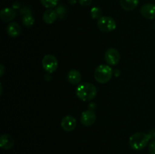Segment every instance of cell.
Instances as JSON below:
<instances>
[{
    "instance_id": "6da1fadb",
    "label": "cell",
    "mask_w": 155,
    "mask_h": 154,
    "mask_svg": "<svg viewBox=\"0 0 155 154\" xmlns=\"http://www.w3.org/2000/svg\"><path fill=\"white\" fill-rule=\"evenodd\" d=\"M76 95L79 99L83 101H92L96 97L97 88L91 83H82L77 88Z\"/></svg>"
},
{
    "instance_id": "7a4b0ae2",
    "label": "cell",
    "mask_w": 155,
    "mask_h": 154,
    "mask_svg": "<svg viewBox=\"0 0 155 154\" xmlns=\"http://www.w3.org/2000/svg\"><path fill=\"white\" fill-rule=\"evenodd\" d=\"M150 134L144 132H136L130 136L129 143L130 147L135 150L143 149L148 145V142L151 140Z\"/></svg>"
},
{
    "instance_id": "3957f363",
    "label": "cell",
    "mask_w": 155,
    "mask_h": 154,
    "mask_svg": "<svg viewBox=\"0 0 155 154\" xmlns=\"http://www.w3.org/2000/svg\"><path fill=\"white\" fill-rule=\"evenodd\" d=\"M112 75H113V70L107 65H99L95 69L94 72L95 79L101 84L108 82L112 78Z\"/></svg>"
},
{
    "instance_id": "277c9868",
    "label": "cell",
    "mask_w": 155,
    "mask_h": 154,
    "mask_svg": "<svg viewBox=\"0 0 155 154\" xmlns=\"http://www.w3.org/2000/svg\"><path fill=\"white\" fill-rule=\"evenodd\" d=\"M97 26L101 31L104 33H110L117 27L116 21L111 17L102 16L97 21Z\"/></svg>"
},
{
    "instance_id": "5b68a950",
    "label": "cell",
    "mask_w": 155,
    "mask_h": 154,
    "mask_svg": "<svg viewBox=\"0 0 155 154\" xmlns=\"http://www.w3.org/2000/svg\"><path fill=\"white\" fill-rule=\"evenodd\" d=\"M42 66L46 72L53 73L55 72L58 66L57 58L52 54H46L44 56L42 60Z\"/></svg>"
},
{
    "instance_id": "8992f818",
    "label": "cell",
    "mask_w": 155,
    "mask_h": 154,
    "mask_svg": "<svg viewBox=\"0 0 155 154\" xmlns=\"http://www.w3.org/2000/svg\"><path fill=\"white\" fill-rule=\"evenodd\" d=\"M104 60L108 65L115 66L120 62V55L117 50L114 48H110L106 51L104 54Z\"/></svg>"
},
{
    "instance_id": "52a82bcc",
    "label": "cell",
    "mask_w": 155,
    "mask_h": 154,
    "mask_svg": "<svg viewBox=\"0 0 155 154\" xmlns=\"http://www.w3.org/2000/svg\"><path fill=\"white\" fill-rule=\"evenodd\" d=\"M95 120H96V115L93 110H89L82 113L80 122L84 126H91L95 123Z\"/></svg>"
},
{
    "instance_id": "ba28073f",
    "label": "cell",
    "mask_w": 155,
    "mask_h": 154,
    "mask_svg": "<svg viewBox=\"0 0 155 154\" xmlns=\"http://www.w3.org/2000/svg\"><path fill=\"white\" fill-rule=\"evenodd\" d=\"M21 20L22 23L26 27H31L33 25L35 22V20L33 16L32 15L31 11L27 7H24L21 8Z\"/></svg>"
},
{
    "instance_id": "9c48e42d",
    "label": "cell",
    "mask_w": 155,
    "mask_h": 154,
    "mask_svg": "<svg viewBox=\"0 0 155 154\" xmlns=\"http://www.w3.org/2000/svg\"><path fill=\"white\" fill-rule=\"evenodd\" d=\"M61 128L65 131H72L77 126V120L72 116H66L62 119L61 122Z\"/></svg>"
},
{
    "instance_id": "30bf717a",
    "label": "cell",
    "mask_w": 155,
    "mask_h": 154,
    "mask_svg": "<svg viewBox=\"0 0 155 154\" xmlns=\"http://www.w3.org/2000/svg\"><path fill=\"white\" fill-rule=\"evenodd\" d=\"M140 12L144 18L149 20L155 18V5L152 3H146L141 7Z\"/></svg>"
},
{
    "instance_id": "8fae6325",
    "label": "cell",
    "mask_w": 155,
    "mask_h": 154,
    "mask_svg": "<svg viewBox=\"0 0 155 154\" xmlns=\"http://www.w3.org/2000/svg\"><path fill=\"white\" fill-rule=\"evenodd\" d=\"M16 17V11L11 8H5L0 12V18L3 22H10Z\"/></svg>"
},
{
    "instance_id": "7c38bea8",
    "label": "cell",
    "mask_w": 155,
    "mask_h": 154,
    "mask_svg": "<svg viewBox=\"0 0 155 154\" xmlns=\"http://www.w3.org/2000/svg\"><path fill=\"white\" fill-rule=\"evenodd\" d=\"M15 140L13 137L7 134H4L0 137V147L3 149H10L14 146Z\"/></svg>"
},
{
    "instance_id": "4fadbf2b",
    "label": "cell",
    "mask_w": 155,
    "mask_h": 154,
    "mask_svg": "<svg viewBox=\"0 0 155 154\" xmlns=\"http://www.w3.org/2000/svg\"><path fill=\"white\" fill-rule=\"evenodd\" d=\"M58 14L54 9H47L42 15V20L47 24H52L58 18Z\"/></svg>"
},
{
    "instance_id": "5bb4252c",
    "label": "cell",
    "mask_w": 155,
    "mask_h": 154,
    "mask_svg": "<svg viewBox=\"0 0 155 154\" xmlns=\"http://www.w3.org/2000/svg\"><path fill=\"white\" fill-rule=\"evenodd\" d=\"M68 82L72 85H77L81 82L82 75L80 72L77 69H71L67 75Z\"/></svg>"
},
{
    "instance_id": "9a60e30c",
    "label": "cell",
    "mask_w": 155,
    "mask_h": 154,
    "mask_svg": "<svg viewBox=\"0 0 155 154\" xmlns=\"http://www.w3.org/2000/svg\"><path fill=\"white\" fill-rule=\"evenodd\" d=\"M7 33L12 38L18 37L21 34V27L16 22L9 23L7 26Z\"/></svg>"
},
{
    "instance_id": "2e32d148",
    "label": "cell",
    "mask_w": 155,
    "mask_h": 154,
    "mask_svg": "<svg viewBox=\"0 0 155 154\" xmlns=\"http://www.w3.org/2000/svg\"><path fill=\"white\" fill-rule=\"evenodd\" d=\"M139 0H120L121 7L126 11H133L138 6Z\"/></svg>"
},
{
    "instance_id": "e0dca14e",
    "label": "cell",
    "mask_w": 155,
    "mask_h": 154,
    "mask_svg": "<svg viewBox=\"0 0 155 154\" xmlns=\"http://www.w3.org/2000/svg\"><path fill=\"white\" fill-rule=\"evenodd\" d=\"M60 0H40V2L42 5L47 9L52 8L55 7L58 4Z\"/></svg>"
},
{
    "instance_id": "ac0fdd59",
    "label": "cell",
    "mask_w": 155,
    "mask_h": 154,
    "mask_svg": "<svg viewBox=\"0 0 155 154\" xmlns=\"http://www.w3.org/2000/svg\"><path fill=\"white\" fill-rule=\"evenodd\" d=\"M91 16L93 19H99L102 17V10L98 7H93L91 9Z\"/></svg>"
},
{
    "instance_id": "d6986e66",
    "label": "cell",
    "mask_w": 155,
    "mask_h": 154,
    "mask_svg": "<svg viewBox=\"0 0 155 154\" xmlns=\"http://www.w3.org/2000/svg\"><path fill=\"white\" fill-rule=\"evenodd\" d=\"M148 151L150 154H155V140H153L148 145Z\"/></svg>"
},
{
    "instance_id": "ffe728a7",
    "label": "cell",
    "mask_w": 155,
    "mask_h": 154,
    "mask_svg": "<svg viewBox=\"0 0 155 154\" xmlns=\"http://www.w3.org/2000/svg\"><path fill=\"white\" fill-rule=\"evenodd\" d=\"M56 12L58 14V16H59L61 18V17H62L65 14L64 8L63 6H59L57 8V10H56Z\"/></svg>"
},
{
    "instance_id": "44dd1931",
    "label": "cell",
    "mask_w": 155,
    "mask_h": 154,
    "mask_svg": "<svg viewBox=\"0 0 155 154\" xmlns=\"http://www.w3.org/2000/svg\"><path fill=\"white\" fill-rule=\"evenodd\" d=\"M79 3L82 6H89L92 2V0H78Z\"/></svg>"
},
{
    "instance_id": "7402d4cb",
    "label": "cell",
    "mask_w": 155,
    "mask_h": 154,
    "mask_svg": "<svg viewBox=\"0 0 155 154\" xmlns=\"http://www.w3.org/2000/svg\"><path fill=\"white\" fill-rule=\"evenodd\" d=\"M148 134H149L150 136H151V139H154V140H155V130H151V131H150V132L148 133Z\"/></svg>"
},
{
    "instance_id": "603a6c76",
    "label": "cell",
    "mask_w": 155,
    "mask_h": 154,
    "mask_svg": "<svg viewBox=\"0 0 155 154\" xmlns=\"http://www.w3.org/2000/svg\"><path fill=\"white\" fill-rule=\"evenodd\" d=\"M0 67H1V72H0V76H2L3 74H4V72H5V66H3L2 64H1V66H0Z\"/></svg>"
},
{
    "instance_id": "cb8c5ba5",
    "label": "cell",
    "mask_w": 155,
    "mask_h": 154,
    "mask_svg": "<svg viewBox=\"0 0 155 154\" xmlns=\"http://www.w3.org/2000/svg\"><path fill=\"white\" fill-rule=\"evenodd\" d=\"M154 30H155V22H154Z\"/></svg>"
}]
</instances>
